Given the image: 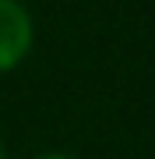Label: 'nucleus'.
I'll return each mask as SVG.
<instances>
[{"mask_svg":"<svg viewBox=\"0 0 155 159\" xmlns=\"http://www.w3.org/2000/svg\"><path fill=\"white\" fill-rule=\"evenodd\" d=\"M32 46V18L18 0H0V74L18 67Z\"/></svg>","mask_w":155,"mask_h":159,"instance_id":"1","label":"nucleus"},{"mask_svg":"<svg viewBox=\"0 0 155 159\" xmlns=\"http://www.w3.org/2000/svg\"><path fill=\"white\" fill-rule=\"evenodd\" d=\"M39 159H67V156H39Z\"/></svg>","mask_w":155,"mask_h":159,"instance_id":"2","label":"nucleus"},{"mask_svg":"<svg viewBox=\"0 0 155 159\" xmlns=\"http://www.w3.org/2000/svg\"><path fill=\"white\" fill-rule=\"evenodd\" d=\"M0 159H7V156H4V148H0Z\"/></svg>","mask_w":155,"mask_h":159,"instance_id":"3","label":"nucleus"}]
</instances>
